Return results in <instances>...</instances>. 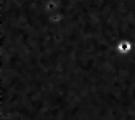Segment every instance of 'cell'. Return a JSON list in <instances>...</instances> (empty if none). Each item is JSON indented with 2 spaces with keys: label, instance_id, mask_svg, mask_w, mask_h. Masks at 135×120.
<instances>
[{
  "label": "cell",
  "instance_id": "6da1fadb",
  "mask_svg": "<svg viewBox=\"0 0 135 120\" xmlns=\"http://www.w3.org/2000/svg\"><path fill=\"white\" fill-rule=\"evenodd\" d=\"M133 42L130 40V39H121V40H117V43H116V46H114V50H116V53L117 55H121V56H127V55H130L132 51H133Z\"/></svg>",
  "mask_w": 135,
  "mask_h": 120
}]
</instances>
